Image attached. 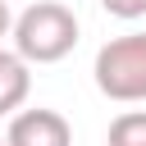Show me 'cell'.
Instances as JSON below:
<instances>
[{"mask_svg": "<svg viewBox=\"0 0 146 146\" xmlns=\"http://www.w3.org/2000/svg\"><path fill=\"white\" fill-rule=\"evenodd\" d=\"M78 14L59 0H36L27 5L23 14H14V50L27 59V64H59L64 55H73L78 46Z\"/></svg>", "mask_w": 146, "mask_h": 146, "instance_id": "6da1fadb", "label": "cell"}, {"mask_svg": "<svg viewBox=\"0 0 146 146\" xmlns=\"http://www.w3.org/2000/svg\"><path fill=\"white\" fill-rule=\"evenodd\" d=\"M91 78H96V91L105 100H119V105L146 100V32L110 36L96 50Z\"/></svg>", "mask_w": 146, "mask_h": 146, "instance_id": "7a4b0ae2", "label": "cell"}, {"mask_svg": "<svg viewBox=\"0 0 146 146\" xmlns=\"http://www.w3.org/2000/svg\"><path fill=\"white\" fill-rule=\"evenodd\" d=\"M5 137H9V146H73L68 119L59 110H46V105L9 114V132Z\"/></svg>", "mask_w": 146, "mask_h": 146, "instance_id": "3957f363", "label": "cell"}, {"mask_svg": "<svg viewBox=\"0 0 146 146\" xmlns=\"http://www.w3.org/2000/svg\"><path fill=\"white\" fill-rule=\"evenodd\" d=\"M27 91H32V64L18 50H5L0 46V119L18 114L27 105Z\"/></svg>", "mask_w": 146, "mask_h": 146, "instance_id": "277c9868", "label": "cell"}, {"mask_svg": "<svg viewBox=\"0 0 146 146\" xmlns=\"http://www.w3.org/2000/svg\"><path fill=\"white\" fill-rule=\"evenodd\" d=\"M110 146H146V110H128L110 123Z\"/></svg>", "mask_w": 146, "mask_h": 146, "instance_id": "5b68a950", "label": "cell"}, {"mask_svg": "<svg viewBox=\"0 0 146 146\" xmlns=\"http://www.w3.org/2000/svg\"><path fill=\"white\" fill-rule=\"evenodd\" d=\"M100 9H105L110 18H123V23L146 18V0H100Z\"/></svg>", "mask_w": 146, "mask_h": 146, "instance_id": "8992f818", "label": "cell"}, {"mask_svg": "<svg viewBox=\"0 0 146 146\" xmlns=\"http://www.w3.org/2000/svg\"><path fill=\"white\" fill-rule=\"evenodd\" d=\"M14 32V14H9V0H0V41Z\"/></svg>", "mask_w": 146, "mask_h": 146, "instance_id": "52a82bcc", "label": "cell"}, {"mask_svg": "<svg viewBox=\"0 0 146 146\" xmlns=\"http://www.w3.org/2000/svg\"><path fill=\"white\" fill-rule=\"evenodd\" d=\"M0 146H9V137H0Z\"/></svg>", "mask_w": 146, "mask_h": 146, "instance_id": "ba28073f", "label": "cell"}]
</instances>
